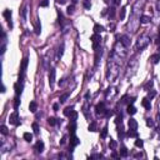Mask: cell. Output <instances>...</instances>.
<instances>
[{
    "mask_svg": "<svg viewBox=\"0 0 160 160\" xmlns=\"http://www.w3.org/2000/svg\"><path fill=\"white\" fill-rule=\"evenodd\" d=\"M48 5H49V0H43V1L40 3V6H43V8L48 6Z\"/></svg>",
    "mask_w": 160,
    "mask_h": 160,
    "instance_id": "f35d334b",
    "label": "cell"
},
{
    "mask_svg": "<svg viewBox=\"0 0 160 160\" xmlns=\"http://www.w3.org/2000/svg\"><path fill=\"white\" fill-rule=\"evenodd\" d=\"M146 125L150 126V128H153V126H154V121L151 119H146Z\"/></svg>",
    "mask_w": 160,
    "mask_h": 160,
    "instance_id": "74e56055",
    "label": "cell"
},
{
    "mask_svg": "<svg viewBox=\"0 0 160 160\" xmlns=\"http://www.w3.org/2000/svg\"><path fill=\"white\" fill-rule=\"evenodd\" d=\"M9 121H10V124H13V125H15V126H18L19 124H20V118H19V114H18V111H15L10 115V118H9Z\"/></svg>",
    "mask_w": 160,
    "mask_h": 160,
    "instance_id": "6da1fadb",
    "label": "cell"
},
{
    "mask_svg": "<svg viewBox=\"0 0 160 160\" xmlns=\"http://www.w3.org/2000/svg\"><path fill=\"white\" fill-rule=\"evenodd\" d=\"M134 101H135V98H131V99H130V104H133Z\"/></svg>",
    "mask_w": 160,
    "mask_h": 160,
    "instance_id": "c3c4849f",
    "label": "cell"
},
{
    "mask_svg": "<svg viewBox=\"0 0 160 160\" xmlns=\"http://www.w3.org/2000/svg\"><path fill=\"white\" fill-rule=\"evenodd\" d=\"M0 131H1V134H3V135H8V134H9L8 128H6L5 125H1V126H0Z\"/></svg>",
    "mask_w": 160,
    "mask_h": 160,
    "instance_id": "603a6c76",
    "label": "cell"
},
{
    "mask_svg": "<svg viewBox=\"0 0 160 160\" xmlns=\"http://www.w3.org/2000/svg\"><path fill=\"white\" fill-rule=\"evenodd\" d=\"M95 130H96V123L93 121V123L89 125V131H95Z\"/></svg>",
    "mask_w": 160,
    "mask_h": 160,
    "instance_id": "4dcf8cb0",
    "label": "cell"
},
{
    "mask_svg": "<svg viewBox=\"0 0 160 160\" xmlns=\"http://www.w3.org/2000/svg\"><path fill=\"white\" fill-rule=\"evenodd\" d=\"M55 75H56V71H55V69H51L50 74H49V84H50V86H53L55 83Z\"/></svg>",
    "mask_w": 160,
    "mask_h": 160,
    "instance_id": "5b68a950",
    "label": "cell"
},
{
    "mask_svg": "<svg viewBox=\"0 0 160 160\" xmlns=\"http://www.w3.org/2000/svg\"><path fill=\"white\" fill-rule=\"evenodd\" d=\"M120 39H121V44H123L124 46H129L130 41H129V38H128V36H126V35H123Z\"/></svg>",
    "mask_w": 160,
    "mask_h": 160,
    "instance_id": "7c38bea8",
    "label": "cell"
},
{
    "mask_svg": "<svg viewBox=\"0 0 160 160\" xmlns=\"http://www.w3.org/2000/svg\"><path fill=\"white\" fill-rule=\"evenodd\" d=\"M94 31L96 33V34H99V33H101V31H104V26H101V25H99V24H95L94 25Z\"/></svg>",
    "mask_w": 160,
    "mask_h": 160,
    "instance_id": "2e32d148",
    "label": "cell"
},
{
    "mask_svg": "<svg viewBox=\"0 0 160 160\" xmlns=\"http://www.w3.org/2000/svg\"><path fill=\"white\" fill-rule=\"evenodd\" d=\"M125 18V8H121L120 10V20H124Z\"/></svg>",
    "mask_w": 160,
    "mask_h": 160,
    "instance_id": "8d00e7d4",
    "label": "cell"
},
{
    "mask_svg": "<svg viewBox=\"0 0 160 160\" xmlns=\"http://www.w3.org/2000/svg\"><path fill=\"white\" fill-rule=\"evenodd\" d=\"M118 135H119V138H120V139L124 136V131H123V129H121V130L119 131V133H118Z\"/></svg>",
    "mask_w": 160,
    "mask_h": 160,
    "instance_id": "b9f144b4",
    "label": "cell"
},
{
    "mask_svg": "<svg viewBox=\"0 0 160 160\" xmlns=\"http://www.w3.org/2000/svg\"><path fill=\"white\" fill-rule=\"evenodd\" d=\"M48 123L53 126V125L56 124V119H55V118H49V119H48Z\"/></svg>",
    "mask_w": 160,
    "mask_h": 160,
    "instance_id": "d590c367",
    "label": "cell"
},
{
    "mask_svg": "<svg viewBox=\"0 0 160 160\" xmlns=\"http://www.w3.org/2000/svg\"><path fill=\"white\" fill-rule=\"evenodd\" d=\"M25 15H26V8L23 9V18H25Z\"/></svg>",
    "mask_w": 160,
    "mask_h": 160,
    "instance_id": "7dc6e473",
    "label": "cell"
},
{
    "mask_svg": "<svg viewBox=\"0 0 160 160\" xmlns=\"http://www.w3.org/2000/svg\"><path fill=\"white\" fill-rule=\"evenodd\" d=\"M76 1H78V0H73V4H75Z\"/></svg>",
    "mask_w": 160,
    "mask_h": 160,
    "instance_id": "f5cc1de1",
    "label": "cell"
},
{
    "mask_svg": "<svg viewBox=\"0 0 160 160\" xmlns=\"http://www.w3.org/2000/svg\"><path fill=\"white\" fill-rule=\"evenodd\" d=\"M109 146L111 148V149H115V148L118 146V144H116V141H115V140H111V139H110V144H109Z\"/></svg>",
    "mask_w": 160,
    "mask_h": 160,
    "instance_id": "e575fe53",
    "label": "cell"
},
{
    "mask_svg": "<svg viewBox=\"0 0 160 160\" xmlns=\"http://www.w3.org/2000/svg\"><path fill=\"white\" fill-rule=\"evenodd\" d=\"M155 95H156V91H155V90H150V91H149V94H148V98L151 100V99L155 96Z\"/></svg>",
    "mask_w": 160,
    "mask_h": 160,
    "instance_id": "1f68e13d",
    "label": "cell"
},
{
    "mask_svg": "<svg viewBox=\"0 0 160 160\" xmlns=\"http://www.w3.org/2000/svg\"><path fill=\"white\" fill-rule=\"evenodd\" d=\"M143 156V154L141 153H138V154H135V158H141Z\"/></svg>",
    "mask_w": 160,
    "mask_h": 160,
    "instance_id": "bcb514c9",
    "label": "cell"
},
{
    "mask_svg": "<svg viewBox=\"0 0 160 160\" xmlns=\"http://www.w3.org/2000/svg\"><path fill=\"white\" fill-rule=\"evenodd\" d=\"M56 3H59V4H65V3H66V0H56Z\"/></svg>",
    "mask_w": 160,
    "mask_h": 160,
    "instance_id": "ee69618b",
    "label": "cell"
},
{
    "mask_svg": "<svg viewBox=\"0 0 160 160\" xmlns=\"http://www.w3.org/2000/svg\"><path fill=\"white\" fill-rule=\"evenodd\" d=\"M158 121L160 123V114H158Z\"/></svg>",
    "mask_w": 160,
    "mask_h": 160,
    "instance_id": "816d5d0a",
    "label": "cell"
},
{
    "mask_svg": "<svg viewBox=\"0 0 160 160\" xmlns=\"http://www.w3.org/2000/svg\"><path fill=\"white\" fill-rule=\"evenodd\" d=\"M95 111H96V114H104V113L106 111L104 103H99V104H98V105L95 106Z\"/></svg>",
    "mask_w": 160,
    "mask_h": 160,
    "instance_id": "277c9868",
    "label": "cell"
},
{
    "mask_svg": "<svg viewBox=\"0 0 160 160\" xmlns=\"http://www.w3.org/2000/svg\"><path fill=\"white\" fill-rule=\"evenodd\" d=\"M149 21H150V18H149V16H146V15H143L141 18H140V23H141V24H148Z\"/></svg>",
    "mask_w": 160,
    "mask_h": 160,
    "instance_id": "ac0fdd59",
    "label": "cell"
},
{
    "mask_svg": "<svg viewBox=\"0 0 160 160\" xmlns=\"http://www.w3.org/2000/svg\"><path fill=\"white\" fill-rule=\"evenodd\" d=\"M65 143H66V136H63V139L60 140V144H61V145H64Z\"/></svg>",
    "mask_w": 160,
    "mask_h": 160,
    "instance_id": "60d3db41",
    "label": "cell"
},
{
    "mask_svg": "<svg viewBox=\"0 0 160 160\" xmlns=\"http://www.w3.org/2000/svg\"><path fill=\"white\" fill-rule=\"evenodd\" d=\"M35 33H36L38 35L41 33V25H40L39 21H36V23H35Z\"/></svg>",
    "mask_w": 160,
    "mask_h": 160,
    "instance_id": "ffe728a7",
    "label": "cell"
},
{
    "mask_svg": "<svg viewBox=\"0 0 160 160\" xmlns=\"http://www.w3.org/2000/svg\"><path fill=\"white\" fill-rule=\"evenodd\" d=\"M24 139H25L26 141H29V143H30V141L33 140V134H30V133H25V134H24Z\"/></svg>",
    "mask_w": 160,
    "mask_h": 160,
    "instance_id": "cb8c5ba5",
    "label": "cell"
},
{
    "mask_svg": "<svg viewBox=\"0 0 160 160\" xmlns=\"http://www.w3.org/2000/svg\"><path fill=\"white\" fill-rule=\"evenodd\" d=\"M3 15H4V18L6 19L8 21H11V10H9V9H6V10H4V13H3Z\"/></svg>",
    "mask_w": 160,
    "mask_h": 160,
    "instance_id": "9c48e42d",
    "label": "cell"
},
{
    "mask_svg": "<svg viewBox=\"0 0 160 160\" xmlns=\"http://www.w3.org/2000/svg\"><path fill=\"white\" fill-rule=\"evenodd\" d=\"M83 5L85 9H90L91 8V1L90 0H83Z\"/></svg>",
    "mask_w": 160,
    "mask_h": 160,
    "instance_id": "44dd1931",
    "label": "cell"
},
{
    "mask_svg": "<svg viewBox=\"0 0 160 160\" xmlns=\"http://www.w3.org/2000/svg\"><path fill=\"white\" fill-rule=\"evenodd\" d=\"M91 158H103V155L101 154H95V155H93Z\"/></svg>",
    "mask_w": 160,
    "mask_h": 160,
    "instance_id": "7bdbcfd3",
    "label": "cell"
},
{
    "mask_svg": "<svg viewBox=\"0 0 160 160\" xmlns=\"http://www.w3.org/2000/svg\"><path fill=\"white\" fill-rule=\"evenodd\" d=\"M73 111H74V108L73 106H68V108L64 109V115H65V116H69Z\"/></svg>",
    "mask_w": 160,
    "mask_h": 160,
    "instance_id": "9a60e30c",
    "label": "cell"
},
{
    "mask_svg": "<svg viewBox=\"0 0 160 160\" xmlns=\"http://www.w3.org/2000/svg\"><path fill=\"white\" fill-rule=\"evenodd\" d=\"M150 60L154 63V64H158L160 61V54H153L150 56Z\"/></svg>",
    "mask_w": 160,
    "mask_h": 160,
    "instance_id": "30bf717a",
    "label": "cell"
},
{
    "mask_svg": "<svg viewBox=\"0 0 160 160\" xmlns=\"http://www.w3.org/2000/svg\"><path fill=\"white\" fill-rule=\"evenodd\" d=\"M33 130H34V133H35V134L39 133V125H38L36 123H33Z\"/></svg>",
    "mask_w": 160,
    "mask_h": 160,
    "instance_id": "d6a6232c",
    "label": "cell"
},
{
    "mask_svg": "<svg viewBox=\"0 0 160 160\" xmlns=\"http://www.w3.org/2000/svg\"><path fill=\"white\" fill-rule=\"evenodd\" d=\"M141 105L144 106L146 110H150V109H151V104H150V100H149V98H144V99H143Z\"/></svg>",
    "mask_w": 160,
    "mask_h": 160,
    "instance_id": "52a82bcc",
    "label": "cell"
},
{
    "mask_svg": "<svg viewBox=\"0 0 160 160\" xmlns=\"http://www.w3.org/2000/svg\"><path fill=\"white\" fill-rule=\"evenodd\" d=\"M35 149H36L38 153H41V151L44 150V143H43L41 140H39V141L35 144Z\"/></svg>",
    "mask_w": 160,
    "mask_h": 160,
    "instance_id": "ba28073f",
    "label": "cell"
},
{
    "mask_svg": "<svg viewBox=\"0 0 160 160\" xmlns=\"http://www.w3.org/2000/svg\"><path fill=\"white\" fill-rule=\"evenodd\" d=\"M91 41H93V49H94V50H96V49L99 48V45H100V41H101L100 35L95 33V34L91 36Z\"/></svg>",
    "mask_w": 160,
    "mask_h": 160,
    "instance_id": "7a4b0ae2",
    "label": "cell"
},
{
    "mask_svg": "<svg viewBox=\"0 0 160 160\" xmlns=\"http://www.w3.org/2000/svg\"><path fill=\"white\" fill-rule=\"evenodd\" d=\"M120 156H123V158L128 156V149H126V148H121L120 149Z\"/></svg>",
    "mask_w": 160,
    "mask_h": 160,
    "instance_id": "7402d4cb",
    "label": "cell"
},
{
    "mask_svg": "<svg viewBox=\"0 0 160 160\" xmlns=\"http://www.w3.org/2000/svg\"><path fill=\"white\" fill-rule=\"evenodd\" d=\"M1 93H5V86H4V85L1 86Z\"/></svg>",
    "mask_w": 160,
    "mask_h": 160,
    "instance_id": "f907efd6",
    "label": "cell"
},
{
    "mask_svg": "<svg viewBox=\"0 0 160 160\" xmlns=\"http://www.w3.org/2000/svg\"><path fill=\"white\" fill-rule=\"evenodd\" d=\"M19 104H20V100H19V96L16 95V96H15V101H14V108H15V110H18Z\"/></svg>",
    "mask_w": 160,
    "mask_h": 160,
    "instance_id": "f1b7e54d",
    "label": "cell"
},
{
    "mask_svg": "<svg viewBox=\"0 0 160 160\" xmlns=\"http://www.w3.org/2000/svg\"><path fill=\"white\" fill-rule=\"evenodd\" d=\"M113 158H118V154L116 153H113Z\"/></svg>",
    "mask_w": 160,
    "mask_h": 160,
    "instance_id": "681fc988",
    "label": "cell"
},
{
    "mask_svg": "<svg viewBox=\"0 0 160 160\" xmlns=\"http://www.w3.org/2000/svg\"><path fill=\"white\" fill-rule=\"evenodd\" d=\"M80 144V140H79V138L76 136L75 134H71L70 136V146H76V145H79Z\"/></svg>",
    "mask_w": 160,
    "mask_h": 160,
    "instance_id": "3957f363",
    "label": "cell"
},
{
    "mask_svg": "<svg viewBox=\"0 0 160 160\" xmlns=\"http://www.w3.org/2000/svg\"><path fill=\"white\" fill-rule=\"evenodd\" d=\"M126 111H128L129 115H134V114L136 113V108L133 106V104H130V105L128 106V109H126Z\"/></svg>",
    "mask_w": 160,
    "mask_h": 160,
    "instance_id": "4fadbf2b",
    "label": "cell"
},
{
    "mask_svg": "<svg viewBox=\"0 0 160 160\" xmlns=\"http://www.w3.org/2000/svg\"><path fill=\"white\" fill-rule=\"evenodd\" d=\"M158 50H159V51H160V45H159V46H158Z\"/></svg>",
    "mask_w": 160,
    "mask_h": 160,
    "instance_id": "db71d44e",
    "label": "cell"
},
{
    "mask_svg": "<svg viewBox=\"0 0 160 160\" xmlns=\"http://www.w3.org/2000/svg\"><path fill=\"white\" fill-rule=\"evenodd\" d=\"M29 109H30V111L31 113H35L36 110H38V104L35 101H31L30 103V105H29Z\"/></svg>",
    "mask_w": 160,
    "mask_h": 160,
    "instance_id": "5bb4252c",
    "label": "cell"
},
{
    "mask_svg": "<svg viewBox=\"0 0 160 160\" xmlns=\"http://www.w3.org/2000/svg\"><path fill=\"white\" fill-rule=\"evenodd\" d=\"M128 136H130V138H136V136H138L136 130H135V129H130V130L128 131Z\"/></svg>",
    "mask_w": 160,
    "mask_h": 160,
    "instance_id": "d6986e66",
    "label": "cell"
},
{
    "mask_svg": "<svg viewBox=\"0 0 160 160\" xmlns=\"http://www.w3.org/2000/svg\"><path fill=\"white\" fill-rule=\"evenodd\" d=\"M106 135H108V128L105 126V128H104L103 130H101V134H100V138L101 139H105L106 138Z\"/></svg>",
    "mask_w": 160,
    "mask_h": 160,
    "instance_id": "d4e9b609",
    "label": "cell"
},
{
    "mask_svg": "<svg viewBox=\"0 0 160 160\" xmlns=\"http://www.w3.org/2000/svg\"><path fill=\"white\" fill-rule=\"evenodd\" d=\"M143 145H144V141H143L141 139L135 140V146H136V148H143Z\"/></svg>",
    "mask_w": 160,
    "mask_h": 160,
    "instance_id": "4316f807",
    "label": "cell"
},
{
    "mask_svg": "<svg viewBox=\"0 0 160 160\" xmlns=\"http://www.w3.org/2000/svg\"><path fill=\"white\" fill-rule=\"evenodd\" d=\"M138 128V121L135 119H130L129 120V129H135Z\"/></svg>",
    "mask_w": 160,
    "mask_h": 160,
    "instance_id": "8fae6325",
    "label": "cell"
},
{
    "mask_svg": "<svg viewBox=\"0 0 160 160\" xmlns=\"http://www.w3.org/2000/svg\"><path fill=\"white\" fill-rule=\"evenodd\" d=\"M14 89H15V94L19 96L20 94H21V91H23V84H21L20 81H19V83H16V84L14 85Z\"/></svg>",
    "mask_w": 160,
    "mask_h": 160,
    "instance_id": "8992f818",
    "label": "cell"
},
{
    "mask_svg": "<svg viewBox=\"0 0 160 160\" xmlns=\"http://www.w3.org/2000/svg\"><path fill=\"white\" fill-rule=\"evenodd\" d=\"M106 113V116L109 118V116H111V115H113V111H105Z\"/></svg>",
    "mask_w": 160,
    "mask_h": 160,
    "instance_id": "f6af8a7d",
    "label": "cell"
},
{
    "mask_svg": "<svg viewBox=\"0 0 160 160\" xmlns=\"http://www.w3.org/2000/svg\"><path fill=\"white\" fill-rule=\"evenodd\" d=\"M69 130H70L71 134H75V130H76V124H75V121H71V124L69 125Z\"/></svg>",
    "mask_w": 160,
    "mask_h": 160,
    "instance_id": "e0dca14e",
    "label": "cell"
},
{
    "mask_svg": "<svg viewBox=\"0 0 160 160\" xmlns=\"http://www.w3.org/2000/svg\"><path fill=\"white\" fill-rule=\"evenodd\" d=\"M66 11H68V14H69V15L73 14V13H74V5H69L68 9H66Z\"/></svg>",
    "mask_w": 160,
    "mask_h": 160,
    "instance_id": "836d02e7",
    "label": "cell"
},
{
    "mask_svg": "<svg viewBox=\"0 0 160 160\" xmlns=\"http://www.w3.org/2000/svg\"><path fill=\"white\" fill-rule=\"evenodd\" d=\"M53 109L55 110V111H58V110H59V104H58V103H55L54 105H53Z\"/></svg>",
    "mask_w": 160,
    "mask_h": 160,
    "instance_id": "ab89813d",
    "label": "cell"
},
{
    "mask_svg": "<svg viewBox=\"0 0 160 160\" xmlns=\"http://www.w3.org/2000/svg\"><path fill=\"white\" fill-rule=\"evenodd\" d=\"M69 118H70V120H71V121H75V120H76V118H78V113H76V111H73V113H71V114L69 115Z\"/></svg>",
    "mask_w": 160,
    "mask_h": 160,
    "instance_id": "484cf974",
    "label": "cell"
},
{
    "mask_svg": "<svg viewBox=\"0 0 160 160\" xmlns=\"http://www.w3.org/2000/svg\"><path fill=\"white\" fill-rule=\"evenodd\" d=\"M68 98H69V94H68V93H66V94H63V95L60 96V103H65Z\"/></svg>",
    "mask_w": 160,
    "mask_h": 160,
    "instance_id": "f546056e",
    "label": "cell"
},
{
    "mask_svg": "<svg viewBox=\"0 0 160 160\" xmlns=\"http://www.w3.org/2000/svg\"><path fill=\"white\" fill-rule=\"evenodd\" d=\"M63 53H64V44H61V46L59 48V51H58V58L59 59L63 56Z\"/></svg>",
    "mask_w": 160,
    "mask_h": 160,
    "instance_id": "83f0119b",
    "label": "cell"
}]
</instances>
